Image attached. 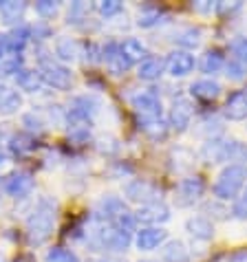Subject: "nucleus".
I'll return each mask as SVG.
<instances>
[{
	"instance_id": "obj_44",
	"label": "nucleus",
	"mask_w": 247,
	"mask_h": 262,
	"mask_svg": "<svg viewBox=\"0 0 247 262\" xmlns=\"http://www.w3.org/2000/svg\"><path fill=\"white\" fill-rule=\"evenodd\" d=\"M99 262H123V260H119V258H101Z\"/></svg>"
},
{
	"instance_id": "obj_22",
	"label": "nucleus",
	"mask_w": 247,
	"mask_h": 262,
	"mask_svg": "<svg viewBox=\"0 0 247 262\" xmlns=\"http://www.w3.org/2000/svg\"><path fill=\"white\" fill-rule=\"evenodd\" d=\"M29 38H31V29L25 27V25H20V27H13L9 33H7V51H11V53H20L25 47H27V42Z\"/></svg>"
},
{
	"instance_id": "obj_5",
	"label": "nucleus",
	"mask_w": 247,
	"mask_h": 262,
	"mask_svg": "<svg viewBox=\"0 0 247 262\" xmlns=\"http://www.w3.org/2000/svg\"><path fill=\"white\" fill-rule=\"evenodd\" d=\"M123 194H126V199L130 203H139L141 207L161 201V190L146 179H133L126 187H123Z\"/></svg>"
},
{
	"instance_id": "obj_46",
	"label": "nucleus",
	"mask_w": 247,
	"mask_h": 262,
	"mask_svg": "<svg viewBox=\"0 0 247 262\" xmlns=\"http://www.w3.org/2000/svg\"><path fill=\"white\" fill-rule=\"evenodd\" d=\"M0 262H5V258H3V253H0Z\"/></svg>"
},
{
	"instance_id": "obj_10",
	"label": "nucleus",
	"mask_w": 247,
	"mask_h": 262,
	"mask_svg": "<svg viewBox=\"0 0 247 262\" xmlns=\"http://www.w3.org/2000/svg\"><path fill=\"white\" fill-rule=\"evenodd\" d=\"M197 67V60H194V55L190 51H172L168 55V60H166V71L170 73V77H186L190 75Z\"/></svg>"
},
{
	"instance_id": "obj_21",
	"label": "nucleus",
	"mask_w": 247,
	"mask_h": 262,
	"mask_svg": "<svg viewBox=\"0 0 247 262\" xmlns=\"http://www.w3.org/2000/svg\"><path fill=\"white\" fill-rule=\"evenodd\" d=\"M201 40H203V31L199 27H183L174 33V42H177V47H181V51L197 49Z\"/></svg>"
},
{
	"instance_id": "obj_27",
	"label": "nucleus",
	"mask_w": 247,
	"mask_h": 262,
	"mask_svg": "<svg viewBox=\"0 0 247 262\" xmlns=\"http://www.w3.org/2000/svg\"><path fill=\"white\" fill-rule=\"evenodd\" d=\"M55 55L60 62H73L79 55V45L71 38H57L55 40Z\"/></svg>"
},
{
	"instance_id": "obj_33",
	"label": "nucleus",
	"mask_w": 247,
	"mask_h": 262,
	"mask_svg": "<svg viewBox=\"0 0 247 262\" xmlns=\"http://www.w3.org/2000/svg\"><path fill=\"white\" fill-rule=\"evenodd\" d=\"M57 11H60V3H53V0H40V3H35V13L40 18H53Z\"/></svg>"
},
{
	"instance_id": "obj_30",
	"label": "nucleus",
	"mask_w": 247,
	"mask_h": 262,
	"mask_svg": "<svg viewBox=\"0 0 247 262\" xmlns=\"http://www.w3.org/2000/svg\"><path fill=\"white\" fill-rule=\"evenodd\" d=\"M247 75V67L241 62H236L234 57H230L228 62H225V77L232 79V82H241V79H245Z\"/></svg>"
},
{
	"instance_id": "obj_24",
	"label": "nucleus",
	"mask_w": 247,
	"mask_h": 262,
	"mask_svg": "<svg viewBox=\"0 0 247 262\" xmlns=\"http://www.w3.org/2000/svg\"><path fill=\"white\" fill-rule=\"evenodd\" d=\"M225 55L221 53L219 49H212V51H208L205 55L201 57V64H199V69L201 73H205V75H214V73H219L225 69Z\"/></svg>"
},
{
	"instance_id": "obj_14",
	"label": "nucleus",
	"mask_w": 247,
	"mask_h": 262,
	"mask_svg": "<svg viewBox=\"0 0 247 262\" xmlns=\"http://www.w3.org/2000/svg\"><path fill=\"white\" fill-rule=\"evenodd\" d=\"M223 115L230 121H245L247 119V91H234L225 99Z\"/></svg>"
},
{
	"instance_id": "obj_42",
	"label": "nucleus",
	"mask_w": 247,
	"mask_h": 262,
	"mask_svg": "<svg viewBox=\"0 0 247 262\" xmlns=\"http://www.w3.org/2000/svg\"><path fill=\"white\" fill-rule=\"evenodd\" d=\"M228 262H247V249L234 251V253H232V256L228 258Z\"/></svg>"
},
{
	"instance_id": "obj_13",
	"label": "nucleus",
	"mask_w": 247,
	"mask_h": 262,
	"mask_svg": "<svg viewBox=\"0 0 247 262\" xmlns=\"http://www.w3.org/2000/svg\"><path fill=\"white\" fill-rule=\"evenodd\" d=\"M33 190V177L29 172H13L9 179L5 181V192L13 196V199H25Z\"/></svg>"
},
{
	"instance_id": "obj_6",
	"label": "nucleus",
	"mask_w": 247,
	"mask_h": 262,
	"mask_svg": "<svg viewBox=\"0 0 247 262\" xmlns=\"http://www.w3.org/2000/svg\"><path fill=\"white\" fill-rule=\"evenodd\" d=\"M135 113L141 117V121H152L161 119V99L155 91H139L137 95L130 97Z\"/></svg>"
},
{
	"instance_id": "obj_35",
	"label": "nucleus",
	"mask_w": 247,
	"mask_h": 262,
	"mask_svg": "<svg viewBox=\"0 0 247 262\" xmlns=\"http://www.w3.org/2000/svg\"><path fill=\"white\" fill-rule=\"evenodd\" d=\"M141 128L146 130V133L150 137H155V139H159V137H166V133H168V128H166V123L161 119H152V121H141Z\"/></svg>"
},
{
	"instance_id": "obj_39",
	"label": "nucleus",
	"mask_w": 247,
	"mask_h": 262,
	"mask_svg": "<svg viewBox=\"0 0 247 262\" xmlns=\"http://www.w3.org/2000/svg\"><path fill=\"white\" fill-rule=\"evenodd\" d=\"M89 13V5L86 3H73L69 9V23H77V18H84Z\"/></svg>"
},
{
	"instance_id": "obj_11",
	"label": "nucleus",
	"mask_w": 247,
	"mask_h": 262,
	"mask_svg": "<svg viewBox=\"0 0 247 262\" xmlns=\"http://www.w3.org/2000/svg\"><path fill=\"white\" fill-rule=\"evenodd\" d=\"M126 214H130V212H128L126 203H123L119 196L108 194V196H104V199L97 203V218H99V221H106V223H119Z\"/></svg>"
},
{
	"instance_id": "obj_20",
	"label": "nucleus",
	"mask_w": 247,
	"mask_h": 262,
	"mask_svg": "<svg viewBox=\"0 0 247 262\" xmlns=\"http://www.w3.org/2000/svg\"><path fill=\"white\" fill-rule=\"evenodd\" d=\"M119 53L130 67H133V64H139L141 60H146V47H143L137 38H126L123 42H119Z\"/></svg>"
},
{
	"instance_id": "obj_45",
	"label": "nucleus",
	"mask_w": 247,
	"mask_h": 262,
	"mask_svg": "<svg viewBox=\"0 0 247 262\" xmlns=\"http://www.w3.org/2000/svg\"><path fill=\"white\" fill-rule=\"evenodd\" d=\"M3 192H5V181L0 179V199H3Z\"/></svg>"
},
{
	"instance_id": "obj_43",
	"label": "nucleus",
	"mask_w": 247,
	"mask_h": 262,
	"mask_svg": "<svg viewBox=\"0 0 247 262\" xmlns=\"http://www.w3.org/2000/svg\"><path fill=\"white\" fill-rule=\"evenodd\" d=\"M7 53H9V51H7V35L0 33V60H3Z\"/></svg>"
},
{
	"instance_id": "obj_8",
	"label": "nucleus",
	"mask_w": 247,
	"mask_h": 262,
	"mask_svg": "<svg viewBox=\"0 0 247 262\" xmlns=\"http://www.w3.org/2000/svg\"><path fill=\"white\" fill-rule=\"evenodd\" d=\"M133 218L135 223H143L146 227H159L161 223L170 221V207L166 203L157 201V203H150V205L139 207V212L133 214Z\"/></svg>"
},
{
	"instance_id": "obj_2",
	"label": "nucleus",
	"mask_w": 247,
	"mask_h": 262,
	"mask_svg": "<svg viewBox=\"0 0 247 262\" xmlns=\"http://www.w3.org/2000/svg\"><path fill=\"white\" fill-rule=\"evenodd\" d=\"M245 181H247V167L238 165V163H230L221 170L212 192L219 201H236V196L241 194Z\"/></svg>"
},
{
	"instance_id": "obj_38",
	"label": "nucleus",
	"mask_w": 247,
	"mask_h": 262,
	"mask_svg": "<svg viewBox=\"0 0 247 262\" xmlns=\"http://www.w3.org/2000/svg\"><path fill=\"white\" fill-rule=\"evenodd\" d=\"M23 123L25 126L31 130V133H42V130H45V123H42V119L40 117H35V113H29V115H25L23 117Z\"/></svg>"
},
{
	"instance_id": "obj_12",
	"label": "nucleus",
	"mask_w": 247,
	"mask_h": 262,
	"mask_svg": "<svg viewBox=\"0 0 247 262\" xmlns=\"http://www.w3.org/2000/svg\"><path fill=\"white\" fill-rule=\"evenodd\" d=\"M166 238H168V231L163 227H141L135 234V247L139 251H155L166 243Z\"/></svg>"
},
{
	"instance_id": "obj_23",
	"label": "nucleus",
	"mask_w": 247,
	"mask_h": 262,
	"mask_svg": "<svg viewBox=\"0 0 247 262\" xmlns=\"http://www.w3.org/2000/svg\"><path fill=\"white\" fill-rule=\"evenodd\" d=\"M25 11H27V3H18V0H5V3H0V18L7 25L20 23Z\"/></svg>"
},
{
	"instance_id": "obj_47",
	"label": "nucleus",
	"mask_w": 247,
	"mask_h": 262,
	"mask_svg": "<svg viewBox=\"0 0 247 262\" xmlns=\"http://www.w3.org/2000/svg\"><path fill=\"white\" fill-rule=\"evenodd\" d=\"M143 262H148V260H143Z\"/></svg>"
},
{
	"instance_id": "obj_18",
	"label": "nucleus",
	"mask_w": 247,
	"mask_h": 262,
	"mask_svg": "<svg viewBox=\"0 0 247 262\" xmlns=\"http://www.w3.org/2000/svg\"><path fill=\"white\" fill-rule=\"evenodd\" d=\"M221 161H238V165L247 163V143L230 139L221 143V155H219V163Z\"/></svg>"
},
{
	"instance_id": "obj_32",
	"label": "nucleus",
	"mask_w": 247,
	"mask_h": 262,
	"mask_svg": "<svg viewBox=\"0 0 247 262\" xmlns=\"http://www.w3.org/2000/svg\"><path fill=\"white\" fill-rule=\"evenodd\" d=\"M230 51H232V57H234L236 62H241V64H245V67H247V38L232 40Z\"/></svg>"
},
{
	"instance_id": "obj_3",
	"label": "nucleus",
	"mask_w": 247,
	"mask_h": 262,
	"mask_svg": "<svg viewBox=\"0 0 247 262\" xmlns=\"http://www.w3.org/2000/svg\"><path fill=\"white\" fill-rule=\"evenodd\" d=\"M38 73L42 77V82L49 84L55 91H71L73 89V73L69 67H64L62 62L53 60V57L40 55V64H38Z\"/></svg>"
},
{
	"instance_id": "obj_1",
	"label": "nucleus",
	"mask_w": 247,
	"mask_h": 262,
	"mask_svg": "<svg viewBox=\"0 0 247 262\" xmlns=\"http://www.w3.org/2000/svg\"><path fill=\"white\" fill-rule=\"evenodd\" d=\"M55 203L42 196L38 201V205L31 212V216L27 218V238L31 245H45L47 240L53 236V229H55Z\"/></svg>"
},
{
	"instance_id": "obj_41",
	"label": "nucleus",
	"mask_w": 247,
	"mask_h": 262,
	"mask_svg": "<svg viewBox=\"0 0 247 262\" xmlns=\"http://www.w3.org/2000/svg\"><path fill=\"white\" fill-rule=\"evenodd\" d=\"M192 9H194V11H199V13H208V11H212V9H214V5H212V3H208V0H201V3H192Z\"/></svg>"
},
{
	"instance_id": "obj_9",
	"label": "nucleus",
	"mask_w": 247,
	"mask_h": 262,
	"mask_svg": "<svg viewBox=\"0 0 247 262\" xmlns=\"http://www.w3.org/2000/svg\"><path fill=\"white\" fill-rule=\"evenodd\" d=\"M192 115H194L192 101L188 97H177L170 106V117H168L170 128L177 130V133H183V130H188V126H190Z\"/></svg>"
},
{
	"instance_id": "obj_26",
	"label": "nucleus",
	"mask_w": 247,
	"mask_h": 262,
	"mask_svg": "<svg viewBox=\"0 0 247 262\" xmlns=\"http://www.w3.org/2000/svg\"><path fill=\"white\" fill-rule=\"evenodd\" d=\"M161 260L163 262H190V253H188L186 245L181 240H170L161 249Z\"/></svg>"
},
{
	"instance_id": "obj_40",
	"label": "nucleus",
	"mask_w": 247,
	"mask_h": 262,
	"mask_svg": "<svg viewBox=\"0 0 247 262\" xmlns=\"http://www.w3.org/2000/svg\"><path fill=\"white\" fill-rule=\"evenodd\" d=\"M31 35H33V38H38V40H45V38H49V35H51V29L40 23V25H35L31 29Z\"/></svg>"
},
{
	"instance_id": "obj_16",
	"label": "nucleus",
	"mask_w": 247,
	"mask_h": 262,
	"mask_svg": "<svg viewBox=\"0 0 247 262\" xmlns=\"http://www.w3.org/2000/svg\"><path fill=\"white\" fill-rule=\"evenodd\" d=\"M186 231L194 240H201V243H208V240L214 238V225L205 216H190L186 221Z\"/></svg>"
},
{
	"instance_id": "obj_37",
	"label": "nucleus",
	"mask_w": 247,
	"mask_h": 262,
	"mask_svg": "<svg viewBox=\"0 0 247 262\" xmlns=\"http://www.w3.org/2000/svg\"><path fill=\"white\" fill-rule=\"evenodd\" d=\"M232 216L238 218V221H247V194L238 196L234 201V207H232Z\"/></svg>"
},
{
	"instance_id": "obj_19",
	"label": "nucleus",
	"mask_w": 247,
	"mask_h": 262,
	"mask_svg": "<svg viewBox=\"0 0 247 262\" xmlns=\"http://www.w3.org/2000/svg\"><path fill=\"white\" fill-rule=\"evenodd\" d=\"M190 95L201 101H214L221 95V84L214 79H197L190 86Z\"/></svg>"
},
{
	"instance_id": "obj_25",
	"label": "nucleus",
	"mask_w": 247,
	"mask_h": 262,
	"mask_svg": "<svg viewBox=\"0 0 247 262\" xmlns=\"http://www.w3.org/2000/svg\"><path fill=\"white\" fill-rule=\"evenodd\" d=\"M16 84H18V89L20 91H25V93H38L42 89V77H40V73L38 71H31V69H23L16 75Z\"/></svg>"
},
{
	"instance_id": "obj_4",
	"label": "nucleus",
	"mask_w": 247,
	"mask_h": 262,
	"mask_svg": "<svg viewBox=\"0 0 247 262\" xmlns=\"http://www.w3.org/2000/svg\"><path fill=\"white\" fill-rule=\"evenodd\" d=\"M97 243L101 249H108V251H126L130 243H133V236L130 231H126L117 223H106L101 225L99 231H97Z\"/></svg>"
},
{
	"instance_id": "obj_31",
	"label": "nucleus",
	"mask_w": 247,
	"mask_h": 262,
	"mask_svg": "<svg viewBox=\"0 0 247 262\" xmlns=\"http://www.w3.org/2000/svg\"><path fill=\"white\" fill-rule=\"evenodd\" d=\"M11 150L18 152V155H23V152H31L33 150V137L31 135H25V133H16L11 137Z\"/></svg>"
},
{
	"instance_id": "obj_34",
	"label": "nucleus",
	"mask_w": 247,
	"mask_h": 262,
	"mask_svg": "<svg viewBox=\"0 0 247 262\" xmlns=\"http://www.w3.org/2000/svg\"><path fill=\"white\" fill-rule=\"evenodd\" d=\"M121 9H123V5L119 3V0H101V3L97 5V11H99L104 18L117 16V13H121Z\"/></svg>"
},
{
	"instance_id": "obj_7",
	"label": "nucleus",
	"mask_w": 247,
	"mask_h": 262,
	"mask_svg": "<svg viewBox=\"0 0 247 262\" xmlns=\"http://www.w3.org/2000/svg\"><path fill=\"white\" fill-rule=\"evenodd\" d=\"M203 192H205V183L199 177H186L177 183V190H174V203L179 207H190L194 205Z\"/></svg>"
},
{
	"instance_id": "obj_29",
	"label": "nucleus",
	"mask_w": 247,
	"mask_h": 262,
	"mask_svg": "<svg viewBox=\"0 0 247 262\" xmlns=\"http://www.w3.org/2000/svg\"><path fill=\"white\" fill-rule=\"evenodd\" d=\"M47 262H79V258L75 256L71 249H64V247H51L47 251Z\"/></svg>"
},
{
	"instance_id": "obj_36",
	"label": "nucleus",
	"mask_w": 247,
	"mask_h": 262,
	"mask_svg": "<svg viewBox=\"0 0 247 262\" xmlns=\"http://www.w3.org/2000/svg\"><path fill=\"white\" fill-rule=\"evenodd\" d=\"M20 71H23V57L20 55H13L9 60H5L3 67H0V73H5V75H18Z\"/></svg>"
},
{
	"instance_id": "obj_28",
	"label": "nucleus",
	"mask_w": 247,
	"mask_h": 262,
	"mask_svg": "<svg viewBox=\"0 0 247 262\" xmlns=\"http://www.w3.org/2000/svg\"><path fill=\"white\" fill-rule=\"evenodd\" d=\"M163 18V11L159 9V7H143V9H139V13H137V27L141 29H150L161 23Z\"/></svg>"
},
{
	"instance_id": "obj_15",
	"label": "nucleus",
	"mask_w": 247,
	"mask_h": 262,
	"mask_svg": "<svg viewBox=\"0 0 247 262\" xmlns=\"http://www.w3.org/2000/svg\"><path fill=\"white\" fill-rule=\"evenodd\" d=\"M20 108H23V95H20V91L9 84H0V115L9 117V115H16Z\"/></svg>"
},
{
	"instance_id": "obj_17",
	"label": "nucleus",
	"mask_w": 247,
	"mask_h": 262,
	"mask_svg": "<svg viewBox=\"0 0 247 262\" xmlns=\"http://www.w3.org/2000/svg\"><path fill=\"white\" fill-rule=\"evenodd\" d=\"M163 71H166V60L155 55H150L137 64V77L143 79V82H155V79L163 75Z\"/></svg>"
}]
</instances>
